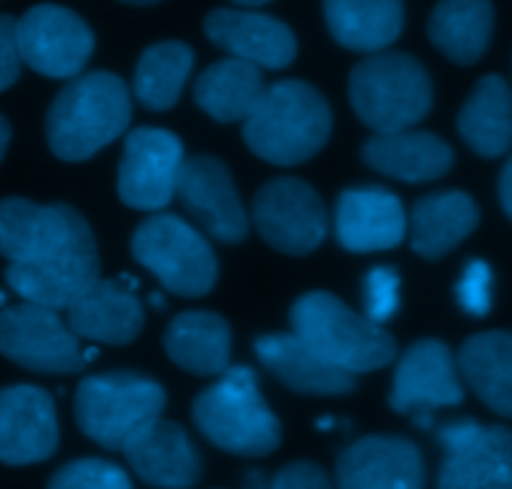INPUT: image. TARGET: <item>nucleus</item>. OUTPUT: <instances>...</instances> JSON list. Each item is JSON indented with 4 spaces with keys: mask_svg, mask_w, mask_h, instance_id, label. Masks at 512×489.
I'll list each match as a JSON object with an SVG mask.
<instances>
[{
    "mask_svg": "<svg viewBox=\"0 0 512 489\" xmlns=\"http://www.w3.org/2000/svg\"><path fill=\"white\" fill-rule=\"evenodd\" d=\"M0 256L23 301L66 311L98 279V246L88 221L68 204L0 199Z\"/></svg>",
    "mask_w": 512,
    "mask_h": 489,
    "instance_id": "f257e3e1",
    "label": "nucleus"
},
{
    "mask_svg": "<svg viewBox=\"0 0 512 489\" xmlns=\"http://www.w3.org/2000/svg\"><path fill=\"white\" fill-rule=\"evenodd\" d=\"M131 123V91L116 73L91 71L71 78L53 98L46 138L61 161L78 163L116 141Z\"/></svg>",
    "mask_w": 512,
    "mask_h": 489,
    "instance_id": "f03ea898",
    "label": "nucleus"
},
{
    "mask_svg": "<svg viewBox=\"0 0 512 489\" xmlns=\"http://www.w3.org/2000/svg\"><path fill=\"white\" fill-rule=\"evenodd\" d=\"M332 133V108L307 81L287 78L267 93L244 121V141L254 156L274 166H299L317 156Z\"/></svg>",
    "mask_w": 512,
    "mask_h": 489,
    "instance_id": "7ed1b4c3",
    "label": "nucleus"
},
{
    "mask_svg": "<svg viewBox=\"0 0 512 489\" xmlns=\"http://www.w3.org/2000/svg\"><path fill=\"white\" fill-rule=\"evenodd\" d=\"M292 332L342 372L367 374L397 357V342L387 329L349 309L329 291H309L289 311Z\"/></svg>",
    "mask_w": 512,
    "mask_h": 489,
    "instance_id": "20e7f679",
    "label": "nucleus"
},
{
    "mask_svg": "<svg viewBox=\"0 0 512 489\" xmlns=\"http://www.w3.org/2000/svg\"><path fill=\"white\" fill-rule=\"evenodd\" d=\"M194 424L219 449L264 457L282 444V424L264 402L254 369L236 364L194 399Z\"/></svg>",
    "mask_w": 512,
    "mask_h": 489,
    "instance_id": "39448f33",
    "label": "nucleus"
},
{
    "mask_svg": "<svg viewBox=\"0 0 512 489\" xmlns=\"http://www.w3.org/2000/svg\"><path fill=\"white\" fill-rule=\"evenodd\" d=\"M349 101L374 133L415 128L432 111L435 88L425 63L402 51H379L349 73Z\"/></svg>",
    "mask_w": 512,
    "mask_h": 489,
    "instance_id": "423d86ee",
    "label": "nucleus"
},
{
    "mask_svg": "<svg viewBox=\"0 0 512 489\" xmlns=\"http://www.w3.org/2000/svg\"><path fill=\"white\" fill-rule=\"evenodd\" d=\"M166 409V389L136 372H103L86 377L76 389V422L103 449L121 452L141 427Z\"/></svg>",
    "mask_w": 512,
    "mask_h": 489,
    "instance_id": "0eeeda50",
    "label": "nucleus"
},
{
    "mask_svg": "<svg viewBox=\"0 0 512 489\" xmlns=\"http://www.w3.org/2000/svg\"><path fill=\"white\" fill-rule=\"evenodd\" d=\"M131 254L171 294L206 296L216 284L219 264L209 241L181 216L156 214L131 236Z\"/></svg>",
    "mask_w": 512,
    "mask_h": 489,
    "instance_id": "6e6552de",
    "label": "nucleus"
},
{
    "mask_svg": "<svg viewBox=\"0 0 512 489\" xmlns=\"http://www.w3.org/2000/svg\"><path fill=\"white\" fill-rule=\"evenodd\" d=\"M442 464L437 489H512V429L452 419L437 429Z\"/></svg>",
    "mask_w": 512,
    "mask_h": 489,
    "instance_id": "1a4fd4ad",
    "label": "nucleus"
},
{
    "mask_svg": "<svg viewBox=\"0 0 512 489\" xmlns=\"http://www.w3.org/2000/svg\"><path fill=\"white\" fill-rule=\"evenodd\" d=\"M0 354L41 374H76L86 367L81 339L68 321L56 309L28 301L0 311Z\"/></svg>",
    "mask_w": 512,
    "mask_h": 489,
    "instance_id": "9d476101",
    "label": "nucleus"
},
{
    "mask_svg": "<svg viewBox=\"0 0 512 489\" xmlns=\"http://www.w3.org/2000/svg\"><path fill=\"white\" fill-rule=\"evenodd\" d=\"M251 221L272 249L307 256L327 239L329 219L317 191L302 179H272L256 191Z\"/></svg>",
    "mask_w": 512,
    "mask_h": 489,
    "instance_id": "9b49d317",
    "label": "nucleus"
},
{
    "mask_svg": "<svg viewBox=\"0 0 512 489\" xmlns=\"http://www.w3.org/2000/svg\"><path fill=\"white\" fill-rule=\"evenodd\" d=\"M18 51L23 63L46 78H76L96 51L91 26L71 8L33 6L18 18Z\"/></svg>",
    "mask_w": 512,
    "mask_h": 489,
    "instance_id": "f8f14e48",
    "label": "nucleus"
},
{
    "mask_svg": "<svg viewBox=\"0 0 512 489\" xmlns=\"http://www.w3.org/2000/svg\"><path fill=\"white\" fill-rule=\"evenodd\" d=\"M184 161V146L179 136L166 128H134L126 136L121 166H118V196L128 209H166L179 189Z\"/></svg>",
    "mask_w": 512,
    "mask_h": 489,
    "instance_id": "ddd939ff",
    "label": "nucleus"
},
{
    "mask_svg": "<svg viewBox=\"0 0 512 489\" xmlns=\"http://www.w3.org/2000/svg\"><path fill=\"white\" fill-rule=\"evenodd\" d=\"M465 399L452 349L440 339H420L400 357L392 382L390 407L415 419V427L430 429L432 414Z\"/></svg>",
    "mask_w": 512,
    "mask_h": 489,
    "instance_id": "4468645a",
    "label": "nucleus"
},
{
    "mask_svg": "<svg viewBox=\"0 0 512 489\" xmlns=\"http://www.w3.org/2000/svg\"><path fill=\"white\" fill-rule=\"evenodd\" d=\"M176 196L211 239L241 244L249 236V216L221 158L206 153L186 158Z\"/></svg>",
    "mask_w": 512,
    "mask_h": 489,
    "instance_id": "2eb2a0df",
    "label": "nucleus"
},
{
    "mask_svg": "<svg viewBox=\"0 0 512 489\" xmlns=\"http://www.w3.org/2000/svg\"><path fill=\"white\" fill-rule=\"evenodd\" d=\"M339 489H425V462L412 439L369 434L337 459Z\"/></svg>",
    "mask_w": 512,
    "mask_h": 489,
    "instance_id": "dca6fc26",
    "label": "nucleus"
},
{
    "mask_svg": "<svg viewBox=\"0 0 512 489\" xmlns=\"http://www.w3.org/2000/svg\"><path fill=\"white\" fill-rule=\"evenodd\" d=\"M58 449V417L53 397L33 384L0 389V462L36 464Z\"/></svg>",
    "mask_w": 512,
    "mask_h": 489,
    "instance_id": "f3484780",
    "label": "nucleus"
},
{
    "mask_svg": "<svg viewBox=\"0 0 512 489\" xmlns=\"http://www.w3.org/2000/svg\"><path fill=\"white\" fill-rule=\"evenodd\" d=\"M204 33L229 58L279 71L297 58V36L279 18L241 8H214L204 18Z\"/></svg>",
    "mask_w": 512,
    "mask_h": 489,
    "instance_id": "a211bd4d",
    "label": "nucleus"
},
{
    "mask_svg": "<svg viewBox=\"0 0 512 489\" xmlns=\"http://www.w3.org/2000/svg\"><path fill=\"white\" fill-rule=\"evenodd\" d=\"M334 236L354 254L400 246L407 236V214L400 196L382 186L344 189L334 209Z\"/></svg>",
    "mask_w": 512,
    "mask_h": 489,
    "instance_id": "6ab92c4d",
    "label": "nucleus"
},
{
    "mask_svg": "<svg viewBox=\"0 0 512 489\" xmlns=\"http://www.w3.org/2000/svg\"><path fill=\"white\" fill-rule=\"evenodd\" d=\"M123 279L126 284L98 276L66 306V321L78 339L128 344L139 337L146 321L144 306L134 294L136 281Z\"/></svg>",
    "mask_w": 512,
    "mask_h": 489,
    "instance_id": "aec40b11",
    "label": "nucleus"
},
{
    "mask_svg": "<svg viewBox=\"0 0 512 489\" xmlns=\"http://www.w3.org/2000/svg\"><path fill=\"white\" fill-rule=\"evenodd\" d=\"M123 457L146 484L159 489H191L201 479V454L181 424L154 419L123 444Z\"/></svg>",
    "mask_w": 512,
    "mask_h": 489,
    "instance_id": "412c9836",
    "label": "nucleus"
},
{
    "mask_svg": "<svg viewBox=\"0 0 512 489\" xmlns=\"http://www.w3.org/2000/svg\"><path fill=\"white\" fill-rule=\"evenodd\" d=\"M256 359L274 374L282 384L299 394L314 397H337L349 394L357 382L352 374L342 372L327 359L319 357L297 334H262L254 342Z\"/></svg>",
    "mask_w": 512,
    "mask_h": 489,
    "instance_id": "4be33fe9",
    "label": "nucleus"
},
{
    "mask_svg": "<svg viewBox=\"0 0 512 489\" xmlns=\"http://www.w3.org/2000/svg\"><path fill=\"white\" fill-rule=\"evenodd\" d=\"M362 161L369 169L405 184H425L452 169V148L427 131L374 133L362 146Z\"/></svg>",
    "mask_w": 512,
    "mask_h": 489,
    "instance_id": "5701e85b",
    "label": "nucleus"
},
{
    "mask_svg": "<svg viewBox=\"0 0 512 489\" xmlns=\"http://www.w3.org/2000/svg\"><path fill=\"white\" fill-rule=\"evenodd\" d=\"M324 21L334 41L347 51L379 53L405 28L402 0H322Z\"/></svg>",
    "mask_w": 512,
    "mask_h": 489,
    "instance_id": "b1692460",
    "label": "nucleus"
},
{
    "mask_svg": "<svg viewBox=\"0 0 512 489\" xmlns=\"http://www.w3.org/2000/svg\"><path fill=\"white\" fill-rule=\"evenodd\" d=\"M477 221V204L462 191L422 196L407 219L412 251L422 259H442L477 229Z\"/></svg>",
    "mask_w": 512,
    "mask_h": 489,
    "instance_id": "393cba45",
    "label": "nucleus"
},
{
    "mask_svg": "<svg viewBox=\"0 0 512 489\" xmlns=\"http://www.w3.org/2000/svg\"><path fill=\"white\" fill-rule=\"evenodd\" d=\"M164 349L176 367L214 377L229 369L231 326L214 311H184L166 326Z\"/></svg>",
    "mask_w": 512,
    "mask_h": 489,
    "instance_id": "a878e982",
    "label": "nucleus"
},
{
    "mask_svg": "<svg viewBox=\"0 0 512 489\" xmlns=\"http://www.w3.org/2000/svg\"><path fill=\"white\" fill-rule=\"evenodd\" d=\"M495 28L490 0H440L427 18L432 46L457 66H472L485 56Z\"/></svg>",
    "mask_w": 512,
    "mask_h": 489,
    "instance_id": "bb28decb",
    "label": "nucleus"
},
{
    "mask_svg": "<svg viewBox=\"0 0 512 489\" xmlns=\"http://www.w3.org/2000/svg\"><path fill=\"white\" fill-rule=\"evenodd\" d=\"M457 131L482 158H500L512 148V91L497 73L482 76L457 113Z\"/></svg>",
    "mask_w": 512,
    "mask_h": 489,
    "instance_id": "cd10ccee",
    "label": "nucleus"
},
{
    "mask_svg": "<svg viewBox=\"0 0 512 489\" xmlns=\"http://www.w3.org/2000/svg\"><path fill=\"white\" fill-rule=\"evenodd\" d=\"M267 93L262 71L239 58L216 61L196 78L194 101L219 123H244Z\"/></svg>",
    "mask_w": 512,
    "mask_h": 489,
    "instance_id": "c85d7f7f",
    "label": "nucleus"
},
{
    "mask_svg": "<svg viewBox=\"0 0 512 489\" xmlns=\"http://www.w3.org/2000/svg\"><path fill=\"white\" fill-rule=\"evenodd\" d=\"M460 377L500 417H512V332H482L457 354Z\"/></svg>",
    "mask_w": 512,
    "mask_h": 489,
    "instance_id": "c756f323",
    "label": "nucleus"
},
{
    "mask_svg": "<svg viewBox=\"0 0 512 489\" xmlns=\"http://www.w3.org/2000/svg\"><path fill=\"white\" fill-rule=\"evenodd\" d=\"M194 68V51L184 41H161L141 53L134 68V96L149 111H169L181 98Z\"/></svg>",
    "mask_w": 512,
    "mask_h": 489,
    "instance_id": "7c9ffc66",
    "label": "nucleus"
},
{
    "mask_svg": "<svg viewBox=\"0 0 512 489\" xmlns=\"http://www.w3.org/2000/svg\"><path fill=\"white\" fill-rule=\"evenodd\" d=\"M48 489H134L131 477L108 459H73L56 469Z\"/></svg>",
    "mask_w": 512,
    "mask_h": 489,
    "instance_id": "2f4dec72",
    "label": "nucleus"
},
{
    "mask_svg": "<svg viewBox=\"0 0 512 489\" xmlns=\"http://www.w3.org/2000/svg\"><path fill=\"white\" fill-rule=\"evenodd\" d=\"M400 306V274L392 266H374L364 276V316L382 326Z\"/></svg>",
    "mask_w": 512,
    "mask_h": 489,
    "instance_id": "473e14b6",
    "label": "nucleus"
},
{
    "mask_svg": "<svg viewBox=\"0 0 512 489\" xmlns=\"http://www.w3.org/2000/svg\"><path fill=\"white\" fill-rule=\"evenodd\" d=\"M457 304L470 316H485L492 306V269L487 261L472 259L457 281Z\"/></svg>",
    "mask_w": 512,
    "mask_h": 489,
    "instance_id": "72a5a7b5",
    "label": "nucleus"
},
{
    "mask_svg": "<svg viewBox=\"0 0 512 489\" xmlns=\"http://www.w3.org/2000/svg\"><path fill=\"white\" fill-rule=\"evenodd\" d=\"M269 489H334V484L319 464L302 459L284 464L269 482Z\"/></svg>",
    "mask_w": 512,
    "mask_h": 489,
    "instance_id": "f704fd0d",
    "label": "nucleus"
},
{
    "mask_svg": "<svg viewBox=\"0 0 512 489\" xmlns=\"http://www.w3.org/2000/svg\"><path fill=\"white\" fill-rule=\"evenodd\" d=\"M18 21L13 16H0V93L18 81L23 68L21 51H18Z\"/></svg>",
    "mask_w": 512,
    "mask_h": 489,
    "instance_id": "c9c22d12",
    "label": "nucleus"
},
{
    "mask_svg": "<svg viewBox=\"0 0 512 489\" xmlns=\"http://www.w3.org/2000/svg\"><path fill=\"white\" fill-rule=\"evenodd\" d=\"M497 191H500V204L505 209V214L512 219V156L510 161L502 166L500 174V184H497Z\"/></svg>",
    "mask_w": 512,
    "mask_h": 489,
    "instance_id": "e433bc0d",
    "label": "nucleus"
},
{
    "mask_svg": "<svg viewBox=\"0 0 512 489\" xmlns=\"http://www.w3.org/2000/svg\"><path fill=\"white\" fill-rule=\"evenodd\" d=\"M8 143H11V123H8L6 116L0 113V161H3V156H6Z\"/></svg>",
    "mask_w": 512,
    "mask_h": 489,
    "instance_id": "4c0bfd02",
    "label": "nucleus"
},
{
    "mask_svg": "<svg viewBox=\"0 0 512 489\" xmlns=\"http://www.w3.org/2000/svg\"><path fill=\"white\" fill-rule=\"evenodd\" d=\"M236 6H244V8H256V6H264L269 0H234Z\"/></svg>",
    "mask_w": 512,
    "mask_h": 489,
    "instance_id": "58836bf2",
    "label": "nucleus"
},
{
    "mask_svg": "<svg viewBox=\"0 0 512 489\" xmlns=\"http://www.w3.org/2000/svg\"><path fill=\"white\" fill-rule=\"evenodd\" d=\"M121 3H126V6H156L161 0H121Z\"/></svg>",
    "mask_w": 512,
    "mask_h": 489,
    "instance_id": "ea45409f",
    "label": "nucleus"
}]
</instances>
